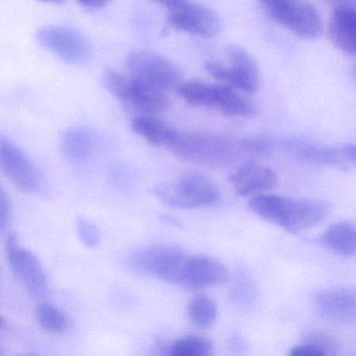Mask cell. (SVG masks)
Returning <instances> with one entry per match:
<instances>
[{"label":"cell","instance_id":"14","mask_svg":"<svg viewBox=\"0 0 356 356\" xmlns=\"http://www.w3.org/2000/svg\"><path fill=\"white\" fill-rule=\"evenodd\" d=\"M37 37L45 49L67 62L83 61L90 53L86 37L74 29L47 26L41 29Z\"/></svg>","mask_w":356,"mask_h":356},{"label":"cell","instance_id":"10","mask_svg":"<svg viewBox=\"0 0 356 356\" xmlns=\"http://www.w3.org/2000/svg\"><path fill=\"white\" fill-rule=\"evenodd\" d=\"M170 26L202 38H213L222 29L218 16L209 8L191 0H179L168 9Z\"/></svg>","mask_w":356,"mask_h":356},{"label":"cell","instance_id":"27","mask_svg":"<svg viewBox=\"0 0 356 356\" xmlns=\"http://www.w3.org/2000/svg\"><path fill=\"white\" fill-rule=\"evenodd\" d=\"M11 214V203L9 195L3 186H0V232L5 230Z\"/></svg>","mask_w":356,"mask_h":356},{"label":"cell","instance_id":"15","mask_svg":"<svg viewBox=\"0 0 356 356\" xmlns=\"http://www.w3.org/2000/svg\"><path fill=\"white\" fill-rule=\"evenodd\" d=\"M314 312L324 320L353 325L356 321V293L351 289H325L312 298Z\"/></svg>","mask_w":356,"mask_h":356},{"label":"cell","instance_id":"30","mask_svg":"<svg viewBox=\"0 0 356 356\" xmlns=\"http://www.w3.org/2000/svg\"><path fill=\"white\" fill-rule=\"evenodd\" d=\"M153 3H158V5L162 6L165 8L166 10L170 9L172 6H174L179 0H151Z\"/></svg>","mask_w":356,"mask_h":356},{"label":"cell","instance_id":"5","mask_svg":"<svg viewBox=\"0 0 356 356\" xmlns=\"http://www.w3.org/2000/svg\"><path fill=\"white\" fill-rule=\"evenodd\" d=\"M264 11L283 28L304 40H314L323 32L318 10L308 0H256Z\"/></svg>","mask_w":356,"mask_h":356},{"label":"cell","instance_id":"12","mask_svg":"<svg viewBox=\"0 0 356 356\" xmlns=\"http://www.w3.org/2000/svg\"><path fill=\"white\" fill-rule=\"evenodd\" d=\"M284 149L293 157L308 163L330 168H349L355 165L354 145H322L301 139L287 140Z\"/></svg>","mask_w":356,"mask_h":356},{"label":"cell","instance_id":"9","mask_svg":"<svg viewBox=\"0 0 356 356\" xmlns=\"http://www.w3.org/2000/svg\"><path fill=\"white\" fill-rule=\"evenodd\" d=\"M129 76L154 88L163 91L177 90L181 84V72L172 62L157 54L136 51L126 60Z\"/></svg>","mask_w":356,"mask_h":356},{"label":"cell","instance_id":"29","mask_svg":"<svg viewBox=\"0 0 356 356\" xmlns=\"http://www.w3.org/2000/svg\"><path fill=\"white\" fill-rule=\"evenodd\" d=\"M327 5L331 6L333 9L347 7V6H356V0H324Z\"/></svg>","mask_w":356,"mask_h":356},{"label":"cell","instance_id":"21","mask_svg":"<svg viewBox=\"0 0 356 356\" xmlns=\"http://www.w3.org/2000/svg\"><path fill=\"white\" fill-rule=\"evenodd\" d=\"M62 149L72 161L82 162L90 155L92 140L82 129H68L62 136Z\"/></svg>","mask_w":356,"mask_h":356},{"label":"cell","instance_id":"28","mask_svg":"<svg viewBox=\"0 0 356 356\" xmlns=\"http://www.w3.org/2000/svg\"><path fill=\"white\" fill-rule=\"evenodd\" d=\"M85 7L89 8H104L111 1V0H78Z\"/></svg>","mask_w":356,"mask_h":356},{"label":"cell","instance_id":"1","mask_svg":"<svg viewBox=\"0 0 356 356\" xmlns=\"http://www.w3.org/2000/svg\"><path fill=\"white\" fill-rule=\"evenodd\" d=\"M249 207L260 218L289 232L312 228L326 220L330 212L328 204L320 200H293L270 193L254 195Z\"/></svg>","mask_w":356,"mask_h":356},{"label":"cell","instance_id":"24","mask_svg":"<svg viewBox=\"0 0 356 356\" xmlns=\"http://www.w3.org/2000/svg\"><path fill=\"white\" fill-rule=\"evenodd\" d=\"M78 232L81 239L88 247H95L99 241V232L95 225L85 220L78 222Z\"/></svg>","mask_w":356,"mask_h":356},{"label":"cell","instance_id":"19","mask_svg":"<svg viewBox=\"0 0 356 356\" xmlns=\"http://www.w3.org/2000/svg\"><path fill=\"white\" fill-rule=\"evenodd\" d=\"M132 129L136 134L149 143L166 147L177 132L176 129L153 116H138L134 118Z\"/></svg>","mask_w":356,"mask_h":356},{"label":"cell","instance_id":"25","mask_svg":"<svg viewBox=\"0 0 356 356\" xmlns=\"http://www.w3.org/2000/svg\"><path fill=\"white\" fill-rule=\"evenodd\" d=\"M254 289L245 277L238 278L235 283L234 298L239 303H249L253 299Z\"/></svg>","mask_w":356,"mask_h":356},{"label":"cell","instance_id":"20","mask_svg":"<svg viewBox=\"0 0 356 356\" xmlns=\"http://www.w3.org/2000/svg\"><path fill=\"white\" fill-rule=\"evenodd\" d=\"M187 314L191 322L197 328H210L218 318V304L208 296L197 295L188 304Z\"/></svg>","mask_w":356,"mask_h":356},{"label":"cell","instance_id":"6","mask_svg":"<svg viewBox=\"0 0 356 356\" xmlns=\"http://www.w3.org/2000/svg\"><path fill=\"white\" fill-rule=\"evenodd\" d=\"M230 66L208 61L205 70L210 76L224 84L245 93L257 92L260 86V72L254 58L241 45L229 44L226 49Z\"/></svg>","mask_w":356,"mask_h":356},{"label":"cell","instance_id":"8","mask_svg":"<svg viewBox=\"0 0 356 356\" xmlns=\"http://www.w3.org/2000/svg\"><path fill=\"white\" fill-rule=\"evenodd\" d=\"M228 278V268L218 260L184 253L170 283L189 291H199L218 286L226 282Z\"/></svg>","mask_w":356,"mask_h":356},{"label":"cell","instance_id":"26","mask_svg":"<svg viewBox=\"0 0 356 356\" xmlns=\"http://www.w3.org/2000/svg\"><path fill=\"white\" fill-rule=\"evenodd\" d=\"M289 354L293 356H323L327 355L326 351L320 346L307 341L291 348Z\"/></svg>","mask_w":356,"mask_h":356},{"label":"cell","instance_id":"32","mask_svg":"<svg viewBox=\"0 0 356 356\" xmlns=\"http://www.w3.org/2000/svg\"><path fill=\"white\" fill-rule=\"evenodd\" d=\"M3 325V318H0V326Z\"/></svg>","mask_w":356,"mask_h":356},{"label":"cell","instance_id":"18","mask_svg":"<svg viewBox=\"0 0 356 356\" xmlns=\"http://www.w3.org/2000/svg\"><path fill=\"white\" fill-rule=\"evenodd\" d=\"M325 247L343 256L355 255L356 231L353 222H337L331 225L322 236Z\"/></svg>","mask_w":356,"mask_h":356},{"label":"cell","instance_id":"4","mask_svg":"<svg viewBox=\"0 0 356 356\" xmlns=\"http://www.w3.org/2000/svg\"><path fill=\"white\" fill-rule=\"evenodd\" d=\"M156 197L170 207L195 209L218 203L220 189L213 180L201 172H188L170 183L154 189Z\"/></svg>","mask_w":356,"mask_h":356},{"label":"cell","instance_id":"3","mask_svg":"<svg viewBox=\"0 0 356 356\" xmlns=\"http://www.w3.org/2000/svg\"><path fill=\"white\" fill-rule=\"evenodd\" d=\"M179 97L193 107L208 108L228 118H249L255 114L253 104L228 85L191 81L177 88Z\"/></svg>","mask_w":356,"mask_h":356},{"label":"cell","instance_id":"11","mask_svg":"<svg viewBox=\"0 0 356 356\" xmlns=\"http://www.w3.org/2000/svg\"><path fill=\"white\" fill-rule=\"evenodd\" d=\"M8 261L16 278L34 297L42 298L49 293V280L42 264L34 253L20 247L17 238L9 236L6 245Z\"/></svg>","mask_w":356,"mask_h":356},{"label":"cell","instance_id":"16","mask_svg":"<svg viewBox=\"0 0 356 356\" xmlns=\"http://www.w3.org/2000/svg\"><path fill=\"white\" fill-rule=\"evenodd\" d=\"M231 185L241 195H260L274 188L278 183L276 172L256 162L239 166L230 176Z\"/></svg>","mask_w":356,"mask_h":356},{"label":"cell","instance_id":"7","mask_svg":"<svg viewBox=\"0 0 356 356\" xmlns=\"http://www.w3.org/2000/svg\"><path fill=\"white\" fill-rule=\"evenodd\" d=\"M103 83L114 97L141 111L157 113L168 107V99L163 91L132 76L108 70L104 74Z\"/></svg>","mask_w":356,"mask_h":356},{"label":"cell","instance_id":"2","mask_svg":"<svg viewBox=\"0 0 356 356\" xmlns=\"http://www.w3.org/2000/svg\"><path fill=\"white\" fill-rule=\"evenodd\" d=\"M168 149L191 163L210 168L230 165L248 155L245 139L236 140L225 135L210 133H183L177 130Z\"/></svg>","mask_w":356,"mask_h":356},{"label":"cell","instance_id":"17","mask_svg":"<svg viewBox=\"0 0 356 356\" xmlns=\"http://www.w3.org/2000/svg\"><path fill=\"white\" fill-rule=\"evenodd\" d=\"M328 30L334 47L348 57H355L356 6L333 9Z\"/></svg>","mask_w":356,"mask_h":356},{"label":"cell","instance_id":"31","mask_svg":"<svg viewBox=\"0 0 356 356\" xmlns=\"http://www.w3.org/2000/svg\"><path fill=\"white\" fill-rule=\"evenodd\" d=\"M40 1H44V3H62L63 0H40Z\"/></svg>","mask_w":356,"mask_h":356},{"label":"cell","instance_id":"13","mask_svg":"<svg viewBox=\"0 0 356 356\" xmlns=\"http://www.w3.org/2000/svg\"><path fill=\"white\" fill-rule=\"evenodd\" d=\"M0 168L9 180L24 193H35L40 184L32 160L9 139L0 138Z\"/></svg>","mask_w":356,"mask_h":356},{"label":"cell","instance_id":"23","mask_svg":"<svg viewBox=\"0 0 356 356\" xmlns=\"http://www.w3.org/2000/svg\"><path fill=\"white\" fill-rule=\"evenodd\" d=\"M170 353L178 356H209L213 354L211 343L204 337L188 335L177 339Z\"/></svg>","mask_w":356,"mask_h":356},{"label":"cell","instance_id":"22","mask_svg":"<svg viewBox=\"0 0 356 356\" xmlns=\"http://www.w3.org/2000/svg\"><path fill=\"white\" fill-rule=\"evenodd\" d=\"M36 318L39 325L49 332L62 333L68 327L66 314L49 303H42L37 307Z\"/></svg>","mask_w":356,"mask_h":356}]
</instances>
